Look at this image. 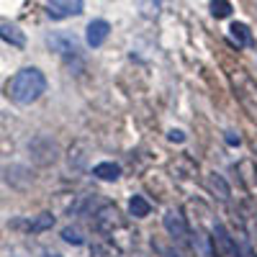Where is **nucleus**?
<instances>
[{
  "mask_svg": "<svg viewBox=\"0 0 257 257\" xmlns=\"http://www.w3.org/2000/svg\"><path fill=\"white\" fill-rule=\"evenodd\" d=\"M108 34H111L108 21L95 18V21H90V24H88V29H85V41H88V47H90V49H98V47L105 44Z\"/></svg>",
  "mask_w": 257,
  "mask_h": 257,
  "instance_id": "nucleus-5",
  "label": "nucleus"
},
{
  "mask_svg": "<svg viewBox=\"0 0 257 257\" xmlns=\"http://www.w3.org/2000/svg\"><path fill=\"white\" fill-rule=\"evenodd\" d=\"M170 139H173V142H183L185 137H183V132H178V128H173V132H170Z\"/></svg>",
  "mask_w": 257,
  "mask_h": 257,
  "instance_id": "nucleus-18",
  "label": "nucleus"
},
{
  "mask_svg": "<svg viewBox=\"0 0 257 257\" xmlns=\"http://www.w3.org/2000/svg\"><path fill=\"white\" fill-rule=\"evenodd\" d=\"M54 226V216L52 213H39V216H34L29 224H26V229L31 231V234H41V231H47V229H52Z\"/></svg>",
  "mask_w": 257,
  "mask_h": 257,
  "instance_id": "nucleus-10",
  "label": "nucleus"
},
{
  "mask_svg": "<svg viewBox=\"0 0 257 257\" xmlns=\"http://www.w3.org/2000/svg\"><path fill=\"white\" fill-rule=\"evenodd\" d=\"M237 257H254V252L244 244V247H242V252H239V247H237Z\"/></svg>",
  "mask_w": 257,
  "mask_h": 257,
  "instance_id": "nucleus-17",
  "label": "nucleus"
},
{
  "mask_svg": "<svg viewBox=\"0 0 257 257\" xmlns=\"http://www.w3.org/2000/svg\"><path fill=\"white\" fill-rule=\"evenodd\" d=\"M47 93V77L36 67H24L13 75V80L8 82V95L13 103L18 105H29L36 103L41 95Z\"/></svg>",
  "mask_w": 257,
  "mask_h": 257,
  "instance_id": "nucleus-1",
  "label": "nucleus"
},
{
  "mask_svg": "<svg viewBox=\"0 0 257 257\" xmlns=\"http://www.w3.org/2000/svg\"><path fill=\"white\" fill-rule=\"evenodd\" d=\"M208 188H211V193H216L221 201L229 198V185H226V180H224L221 175H216V173L208 175Z\"/></svg>",
  "mask_w": 257,
  "mask_h": 257,
  "instance_id": "nucleus-13",
  "label": "nucleus"
},
{
  "mask_svg": "<svg viewBox=\"0 0 257 257\" xmlns=\"http://www.w3.org/2000/svg\"><path fill=\"white\" fill-rule=\"evenodd\" d=\"M128 211H132L134 219H144V216H149V211H152V203H149L144 196H134L132 201H128Z\"/></svg>",
  "mask_w": 257,
  "mask_h": 257,
  "instance_id": "nucleus-11",
  "label": "nucleus"
},
{
  "mask_svg": "<svg viewBox=\"0 0 257 257\" xmlns=\"http://www.w3.org/2000/svg\"><path fill=\"white\" fill-rule=\"evenodd\" d=\"M62 239L64 242H70V244H82V237H80V231L77 229H62Z\"/></svg>",
  "mask_w": 257,
  "mask_h": 257,
  "instance_id": "nucleus-16",
  "label": "nucleus"
},
{
  "mask_svg": "<svg viewBox=\"0 0 257 257\" xmlns=\"http://www.w3.org/2000/svg\"><path fill=\"white\" fill-rule=\"evenodd\" d=\"M231 85H234V93H237L239 103L252 116H257V82L252 80V75H247L244 70H234Z\"/></svg>",
  "mask_w": 257,
  "mask_h": 257,
  "instance_id": "nucleus-2",
  "label": "nucleus"
},
{
  "mask_svg": "<svg viewBox=\"0 0 257 257\" xmlns=\"http://www.w3.org/2000/svg\"><path fill=\"white\" fill-rule=\"evenodd\" d=\"M137 3H139V8H142L144 16H157L162 0H137Z\"/></svg>",
  "mask_w": 257,
  "mask_h": 257,
  "instance_id": "nucleus-15",
  "label": "nucleus"
},
{
  "mask_svg": "<svg viewBox=\"0 0 257 257\" xmlns=\"http://www.w3.org/2000/svg\"><path fill=\"white\" fill-rule=\"evenodd\" d=\"M165 229L170 237H175V239H185L188 237V224H185V216L178 211V208H170L165 213Z\"/></svg>",
  "mask_w": 257,
  "mask_h": 257,
  "instance_id": "nucleus-6",
  "label": "nucleus"
},
{
  "mask_svg": "<svg viewBox=\"0 0 257 257\" xmlns=\"http://www.w3.org/2000/svg\"><path fill=\"white\" fill-rule=\"evenodd\" d=\"M0 39L3 41H8V44H13V47H26V34L21 31L18 26H13V24H0Z\"/></svg>",
  "mask_w": 257,
  "mask_h": 257,
  "instance_id": "nucleus-9",
  "label": "nucleus"
},
{
  "mask_svg": "<svg viewBox=\"0 0 257 257\" xmlns=\"http://www.w3.org/2000/svg\"><path fill=\"white\" fill-rule=\"evenodd\" d=\"M229 34H231L234 41H237V47H249L252 44V34H249V29L244 24H231Z\"/></svg>",
  "mask_w": 257,
  "mask_h": 257,
  "instance_id": "nucleus-12",
  "label": "nucleus"
},
{
  "mask_svg": "<svg viewBox=\"0 0 257 257\" xmlns=\"http://www.w3.org/2000/svg\"><path fill=\"white\" fill-rule=\"evenodd\" d=\"M47 44L59 57H67V59H77L80 57V41L72 34H67V31H52L47 36Z\"/></svg>",
  "mask_w": 257,
  "mask_h": 257,
  "instance_id": "nucleus-3",
  "label": "nucleus"
},
{
  "mask_svg": "<svg viewBox=\"0 0 257 257\" xmlns=\"http://www.w3.org/2000/svg\"><path fill=\"white\" fill-rule=\"evenodd\" d=\"M211 13L216 18H226L231 13V3H229V0H213V3H211Z\"/></svg>",
  "mask_w": 257,
  "mask_h": 257,
  "instance_id": "nucleus-14",
  "label": "nucleus"
},
{
  "mask_svg": "<svg viewBox=\"0 0 257 257\" xmlns=\"http://www.w3.org/2000/svg\"><path fill=\"white\" fill-rule=\"evenodd\" d=\"M49 257H59V254H49Z\"/></svg>",
  "mask_w": 257,
  "mask_h": 257,
  "instance_id": "nucleus-19",
  "label": "nucleus"
},
{
  "mask_svg": "<svg viewBox=\"0 0 257 257\" xmlns=\"http://www.w3.org/2000/svg\"><path fill=\"white\" fill-rule=\"evenodd\" d=\"M82 8H85L82 0H52L47 13H49V18L62 21V18H70V16H80Z\"/></svg>",
  "mask_w": 257,
  "mask_h": 257,
  "instance_id": "nucleus-4",
  "label": "nucleus"
},
{
  "mask_svg": "<svg viewBox=\"0 0 257 257\" xmlns=\"http://www.w3.org/2000/svg\"><path fill=\"white\" fill-rule=\"evenodd\" d=\"M213 244H216V249H219L221 254H226V257H237V244H234V239L229 237V231H226L221 224L213 226Z\"/></svg>",
  "mask_w": 257,
  "mask_h": 257,
  "instance_id": "nucleus-7",
  "label": "nucleus"
},
{
  "mask_svg": "<svg viewBox=\"0 0 257 257\" xmlns=\"http://www.w3.org/2000/svg\"><path fill=\"white\" fill-rule=\"evenodd\" d=\"M93 175H95L98 180L113 183V180L121 178V165H116V162H98V165L93 167Z\"/></svg>",
  "mask_w": 257,
  "mask_h": 257,
  "instance_id": "nucleus-8",
  "label": "nucleus"
}]
</instances>
